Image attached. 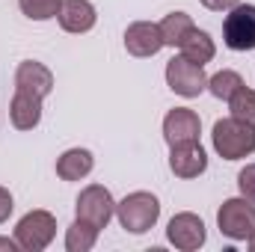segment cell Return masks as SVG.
I'll list each match as a JSON object with an SVG mask.
<instances>
[{
  "instance_id": "3",
  "label": "cell",
  "mask_w": 255,
  "mask_h": 252,
  "mask_svg": "<svg viewBox=\"0 0 255 252\" xmlns=\"http://www.w3.org/2000/svg\"><path fill=\"white\" fill-rule=\"evenodd\" d=\"M57 238V217L51 211H27L18 223H15V241L24 252H42L48 250Z\"/></svg>"
},
{
  "instance_id": "5",
  "label": "cell",
  "mask_w": 255,
  "mask_h": 252,
  "mask_svg": "<svg viewBox=\"0 0 255 252\" xmlns=\"http://www.w3.org/2000/svg\"><path fill=\"white\" fill-rule=\"evenodd\" d=\"M217 229L229 241H250L255 235V202L244 196L226 199L217 211Z\"/></svg>"
},
{
  "instance_id": "16",
  "label": "cell",
  "mask_w": 255,
  "mask_h": 252,
  "mask_svg": "<svg viewBox=\"0 0 255 252\" xmlns=\"http://www.w3.org/2000/svg\"><path fill=\"white\" fill-rule=\"evenodd\" d=\"M178 54H181V57H187V60L196 63V65H208L214 57H217V45H214L211 33H205V30L193 27L190 33L184 36V42L178 45Z\"/></svg>"
},
{
  "instance_id": "2",
  "label": "cell",
  "mask_w": 255,
  "mask_h": 252,
  "mask_svg": "<svg viewBox=\"0 0 255 252\" xmlns=\"http://www.w3.org/2000/svg\"><path fill=\"white\" fill-rule=\"evenodd\" d=\"M116 220L128 235H145L160 220V199L148 190H133L116 202Z\"/></svg>"
},
{
  "instance_id": "18",
  "label": "cell",
  "mask_w": 255,
  "mask_h": 252,
  "mask_svg": "<svg viewBox=\"0 0 255 252\" xmlns=\"http://www.w3.org/2000/svg\"><path fill=\"white\" fill-rule=\"evenodd\" d=\"M98 229L83 223V220H74L68 229H65V250L68 252H89L98 244Z\"/></svg>"
},
{
  "instance_id": "15",
  "label": "cell",
  "mask_w": 255,
  "mask_h": 252,
  "mask_svg": "<svg viewBox=\"0 0 255 252\" xmlns=\"http://www.w3.org/2000/svg\"><path fill=\"white\" fill-rule=\"evenodd\" d=\"M95 169V154L89 148H65L57 157V175L63 181H83Z\"/></svg>"
},
{
  "instance_id": "17",
  "label": "cell",
  "mask_w": 255,
  "mask_h": 252,
  "mask_svg": "<svg viewBox=\"0 0 255 252\" xmlns=\"http://www.w3.org/2000/svg\"><path fill=\"white\" fill-rule=\"evenodd\" d=\"M157 27H160V36H163V48H178L196 24H193V18L187 12H169V15H163V21Z\"/></svg>"
},
{
  "instance_id": "23",
  "label": "cell",
  "mask_w": 255,
  "mask_h": 252,
  "mask_svg": "<svg viewBox=\"0 0 255 252\" xmlns=\"http://www.w3.org/2000/svg\"><path fill=\"white\" fill-rule=\"evenodd\" d=\"M12 211H15V199H12V193H9V190L0 184V226L12 217Z\"/></svg>"
},
{
  "instance_id": "12",
  "label": "cell",
  "mask_w": 255,
  "mask_h": 252,
  "mask_svg": "<svg viewBox=\"0 0 255 252\" xmlns=\"http://www.w3.org/2000/svg\"><path fill=\"white\" fill-rule=\"evenodd\" d=\"M15 89L48 98L54 92V71L45 63H39V60H24L15 68Z\"/></svg>"
},
{
  "instance_id": "21",
  "label": "cell",
  "mask_w": 255,
  "mask_h": 252,
  "mask_svg": "<svg viewBox=\"0 0 255 252\" xmlns=\"http://www.w3.org/2000/svg\"><path fill=\"white\" fill-rule=\"evenodd\" d=\"M63 0H18V9L30 21H51L60 15Z\"/></svg>"
},
{
  "instance_id": "20",
  "label": "cell",
  "mask_w": 255,
  "mask_h": 252,
  "mask_svg": "<svg viewBox=\"0 0 255 252\" xmlns=\"http://www.w3.org/2000/svg\"><path fill=\"white\" fill-rule=\"evenodd\" d=\"M229 104V110H232V116L235 119H241V122H250L255 125V89H250L247 83L226 101Z\"/></svg>"
},
{
  "instance_id": "6",
  "label": "cell",
  "mask_w": 255,
  "mask_h": 252,
  "mask_svg": "<svg viewBox=\"0 0 255 252\" xmlns=\"http://www.w3.org/2000/svg\"><path fill=\"white\" fill-rule=\"evenodd\" d=\"M223 42L229 51H255V3H238L226 12Z\"/></svg>"
},
{
  "instance_id": "22",
  "label": "cell",
  "mask_w": 255,
  "mask_h": 252,
  "mask_svg": "<svg viewBox=\"0 0 255 252\" xmlns=\"http://www.w3.org/2000/svg\"><path fill=\"white\" fill-rule=\"evenodd\" d=\"M238 190L244 199L255 202V163H247L241 172H238Z\"/></svg>"
},
{
  "instance_id": "9",
  "label": "cell",
  "mask_w": 255,
  "mask_h": 252,
  "mask_svg": "<svg viewBox=\"0 0 255 252\" xmlns=\"http://www.w3.org/2000/svg\"><path fill=\"white\" fill-rule=\"evenodd\" d=\"M205 169H208V154H205V148H202L199 139L169 145V172L175 178L190 181V178L205 175Z\"/></svg>"
},
{
  "instance_id": "1",
  "label": "cell",
  "mask_w": 255,
  "mask_h": 252,
  "mask_svg": "<svg viewBox=\"0 0 255 252\" xmlns=\"http://www.w3.org/2000/svg\"><path fill=\"white\" fill-rule=\"evenodd\" d=\"M211 142L223 160H244V157L255 154V125L241 122L235 116L217 119L214 130H211Z\"/></svg>"
},
{
  "instance_id": "13",
  "label": "cell",
  "mask_w": 255,
  "mask_h": 252,
  "mask_svg": "<svg viewBox=\"0 0 255 252\" xmlns=\"http://www.w3.org/2000/svg\"><path fill=\"white\" fill-rule=\"evenodd\" d=\"M57 21H60V27L65 33L80 36V33H89L98 24V9L89 0H63Z\"/></svg>"
},
{
  "instance_id": "10",
  "label": "cell",
  "mask_w": 255,
  "mask_h": 252,
  "mask_svg": "<svg viewBox=\"0 0 255 252\" xmlns=\"http://www.w3.org/2000/svg\"><path fill=\"white\" fill-rule=\"evenodd\" d=\"M125 51L136 60L157 57L163 51V36L154 21H133L125 30Z\"/></svg>"
},
{
  "instance_id": "14",
  "label": "cell",
  "mask_w": 255,
  "mask_h": 252,
  "mask_svg": "<svg viewBox=\"0 0 255 252\" xmlns=\"http://www.w3.org/2000/svg\"><path fill=\"white\" fill-rule=\"evenodd\" d=\"M42 101L45 98H39V95L15 89L12 104H9V122H12V127L15 130H36L42 125Z\"/></svg>"
},
{
  "instance_id": "11",
  "label": "cell",
  "mask_w": 255,
  "mask_h": 252,
  "mask_svg": "<svg viewBox=\"0 0 255 252\" xmlns=\"http://www.w3.org/2000/svg\"><path fill=\"white\" fill-rule=\"evenodd\" d=\"M199 133H202V119L190 107H172L163 116V139H166V145L199 139Z\"/></svg>"
},
{
  "instance_id": "4",
  "label": "cell",
  "mask_w": 255,
  "mask_h": 252,
  "mask_svg": "<svg viewBox=\"0 0 255 252\" xmlns=\"http://www.w3.org/2000/svg\"><path fill=\"white\" fill-rule=\"evenodd\" d=\"M113 217H116V199L104 184H89L80 190V196L74 202V220H83V223L95 226L98 232H104Z\"/></svg>"
},
{
  "instance_id": "26",
  "label": "cell",
  "mask_w": 255,
  "mask_h": 252,
  "mask_svg": "<svg viewBox=\"0 0 255 252\" xmlns=\"http://www.w3.org/2000/svg\"><path fill=\"white\" fill-rule=\"evenodd\" d=\"M247 247H250V250L255 252V235H253V238H250V241H247Z\"/></svg>"
},
{
  "instance_id": "8",
  "label": "cell",
  "mask_w": 255,
  "mask_h": 252,
  "mask_svg": "<svg viewBox=\"0 0 255 252\" xmlns=\"http://www.w3.org/2000/svg\"><path fill=\"white\" fill-rule=\"evenodd\" d=\"M166 241L181 252H196L205 247L208 241V229H205V220L193 211H181L169 220L166 226Z\"/></svg>"
},
{
  "instance_id": "19",
  "label": "cell",
  "mask_w": 255,
  "mask_h": 252,
  "mask_svg": "<svg viewBox=\"0 0 255 252\" xmlns=\"http://www.w3.org/2000/svg\"><path fill=\"white\" fill-rule=\"evenodd\" d=\"M241 86H244V77L238 71H232V68H223V71H217V74L208 77V92L214 98H220V101H229Z\"/></svg>"
},
{
  "instance_id": "7",
  "label": "cell",
  "mask_w": 255,
  "mask_h": 252,
  "mask_svg": "<svg viewBox=\"0 0 255 252\" xmlns=\"http://www.w3.org/2000/svg\"><path fill=\"white\" fill-rule=\"evenodd\" d=\"M166 86L181 95V98H199L205 89H208V74H205V65L190 63L187 57L175 54L169 63H166Z\"/></svg>"
},
{
  "instance_id": "25",
  "label": "cell",
  "mask_w": 255,
  "mask_h": 252,
  "mask_svg": "<svg viewBox=\"0 0 255 252\" xmlns=\"http://www.w3.org/2000/svg\"><path fill=\"white\" fill-rule=\"evenodd\" d=\"M18 241L15 238H0V252H18Z\"/></svg>"
},
{
  "instance_id": "24",
  "label": "cell",
  "mask_w": 255,
  "mask_h": 252,
  "mask_svg": "<svg viewBox=\"0 0 255 252\" xmlns=\"http://www.w3.org/2000/svg\"><path fill=\"white\" fill-rule=\"evenodd\" d=\"M205 9H211V12H229V9H235L241 0H199Z\"/></svg>"
}]
</instances>
